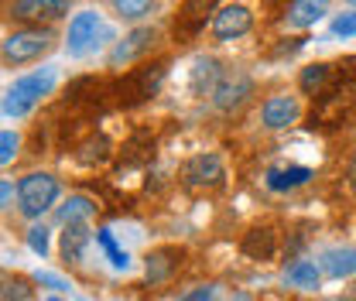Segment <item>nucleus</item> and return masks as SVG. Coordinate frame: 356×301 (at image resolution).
I'll return each instance as SVG.
<instances>
[{
    "mask_svg": "<svg viewBox=\"0 0 356 301\" xmlns=\"http://www.w3.org/2000/svg\"><path fill=\"white\" fill-rule=\"evenodd\" d=\"M58 83V76H55V69H38V72H31V76H21V79H14L7 92H3V117L7 120H21V117H28L38 103H42L44 96L55 89Z\"/></svg>",
    "mask_w": 356,
    "mask_h": 301,
    "instance_id": "1",
    "label": "nucleus"
},
{
    "mask_svg": "<svg viewBox=\"0 0 356 301\" xmlns=\"http://www.w3.org/2000/svg\"><path fill=\"white\" fill-rule=\"evenodd\" d=\"M58 35L51 28H17L10 31L3 44H0V58L7 69H21V65H31V62H42L44 55L55 48Z\"/></svg>",
    "mask_w": 356,
    "mask_h": 301,
    "instance_id": "2",
    "label": "nucleus"
},
{
    "mask_svg": "<svg viewBox=\"0 0 356 301\" xmlns=\"http://www.w3.org/2000/svg\"><path fill=\"white\" fill-rule=\"evenodd\" d=\"M58 192H62V185H58L55 174H48V172L24 174L17 181V213L24 215V219H42L55 206Z\"/></svg>",
    "mask_w": 356,
    "mask_h": 301,
    "instance_id": "3",
    "label": "nucleus"
},
{
    "mask_svg": "<svg viewBox=\"0 0 356 301\" xmlns=\"http://www.w3.org/2000/svg\"><path fill=\"white\" fill-rule=\"evenodd\" d=\"M161 83H165V58H158V62H144V65H137V69H127V72H124V79L117 83V96H120L124 106H134V103L151 99V96L161 89Z\"/></svg>",
    "mask_w": 356,
    "mask_h": 301,
    "instance_id": "4",
    "label": "nucleus"
},
{
    "mask_svg": "<svg viewBox=\"0 0 356 301\" xmlns=\"http://www.w3.org/2000/svg\"><path fill=\"white\" fill-rule=\"evenodd\" d=\"M158 42H161V31L151 28V24H140V28H134V31L124 35V42H117L113 48H110L106 65H110V69H120V65L131 69V65H137V62H144V58L158 48Z\"/></svg>",
    "mask_w": 356,
    "mask_h": 301,
    "instance_id": "5",
    "label": "nucleus"
},
{
    "mask_svg": "<svg viewBox=\"0 0 356 301\" xmlns=\"http://www.w3.org/2000/svg\"><path fill=\"white\" fill-rule=\"evenodd\" d=\"M226 181V168H222V158L216 151H202V154H192L185 165H181V185L192 188V192H213Z\"/></svg>",
    "mask_w": 356,
    "mask_h": 301,
    "instance_id": "6",
    "label": "nucleus"
},
{
    "mask_svg": "<svg viewBox=\"0 0 356 301\" xmlns=\"http://www.w3.org/2000/svg\"><path fill=\"white\" fill-rule=\"evenodd\" d=\"M72 0H10L7 14L24 28H51L69 14Z\"/></svg>",
    "mask_w": 356,
    "mask_h": 301,
    "instance_id": "7",
    "label": "nucleus"
},
{
    "mask_svg": "<svg viewBox=\"0 0 356 301\" xmlns=\"http://www.w3.org/2000/svg\"><path fill=\"white\" fill-rule=\"evenodd\" d=\"M216 10H220V0H181L175 14V42L178 44L195 42L206 31V21L213 24Z\"/></svg>",
    "mask_w": 356,
    "mask_h": 301,
    "instance_id": "8",
    "label": "nucleus"
},
{
    "mask_svg": "<svg viewBox=\"0 0 356 301\" xmlns=\"http://www.w3.org/2000/svg\"><path fill=\"white\" fill-rule=\"evenodd\" d=\"M250 96H254L250 72H243V69H226L216 92H213V106H216L220 113H233V110H240Z\"/></svg>",
    "mask_w": 356,
    "mask_h": 301,
    "instance_id": "9",
    "label": "nucleus"
},
{
    "mask_svg": "<svg viewBox=\"0 0 356 301\" xmlns=\"http://www.w3.org/2000/svg\"><path fill=\"white\" fill-rule=\"evenodd\" d=\"M103 31V17L99 10H79L72 21H69V31H65V51L72 58H83L96 48V38Z\"/></svg>",
    "mask_w": 356,
    "mask_h": 301,
    "instance_id": "10",
    "label": "nucleus"
},
{
    "mask_svg": "<svg viewBox=\"0 0 356 301\" xmlns=\"http://www.w3.org/2000/svg\"><path fill=\"white\" fill-rule=\"evenodd\" d=\"M181 260H185V250L175 247V243H165V247H154L144 254V281L151 288H161L181 270Z\"/></svg>",
    "mask_w": 356,
    "mask_h": 301,
    "instance_id": "11",
    "label": "nucleus"
},
{
    "mask_svg": "<svg viewBox=\"0 0 356 301\" xmlns=\"http://www.w3.org/2000/svg\"><path fill=\"white\" fill-rule=\"evenodd\" d=\"M254 28V10L247 3H222L209 24L213 38L216 42H233V38H243L247 31Z\"/></svg>",
    "mask_w": 356,
    "mask_h": 301,
    "instance_id": "12",
    "label": "nucleus"
},
{
    "mask_svg": "<svg viewBox=\"0 0 356 301\" xmlns=\"http://www.w3.org/2000/svg\"><path fill=\"white\" fill-rule=\"evenodd\" d=\"M298 117H302V103H298V96H291V92H274V96H267L264 106H261V124H264L267 130L295 127Z\"/></svg>",
    "mask_w": 356,
    "mask_h": 301,
    "instance_id": "13",
    "label": "nucleus"
},
{
    "mask_svg": "<svg viewBox=\"0 0 356 301\" xmlns=\"http://www.w3.org/2000/svg\"><path fill=\"white\" fill-rule=\"evenodd\" d=\"M222 72H226V69L220 65V58L199 55V58L192 62V69H188V89H192V96H213L216 86H220Z\"/></svg>",
    "mask_w": 356,
    "mask_h": 301,
    "instance_id": "14",
    "label": "nucleus"
},
{
    "mask_svg": "<svg viewBox=\"0 0 356 301\" xmlns=\"http://www.w3.org/2000/svg\"><path fill=\"white\" fill-rule=\"evenodd\" d=\"M329 14V0H291L284 10V24L295 31H309Z\"/></svg>",
    "mask_w": 356,
    "mask_h": 301,
    "instance_id": "15",
    "label": "nucleus"
},
{
    "mask_svg": "<svg viewBox=\"0 0 356 301\" xmlns=\"http://www.w3.org/2000/svg\"><path fill=\"white\" fill-rule=\"evenodd\" d=\"M312 178H315V172L305 165H274V168H267L264 185L270 192H295V188L309 185Z\"/></svg>",
    "mask_w": 356,
    "mask_h": 301,
    "instance_id": "16",
    "label": "nucleus"
},
{
    "mask_svg": "<svg viewBox=\"0 0 356 301\" xmlns=\"http://www.w3.org/2000/svg\"><path fill=\"white\" fill-rule=\"evenodd\" d=\"M89 243H92V233H89L86 222H72V226H65L62 229V240H58V254H62V260L65 263H83V257H86Z\"/></svg>",
    "mask_w": 356,
    "mask_h": 301,
    "instance_id": "17",
    "label": "nucleus"
},
{
    "mask_svg": "<svg viewBox=\"0 0 356 301\" xmlns=\"http://www.w3.org/2000/svg\"><path fill=\"white\" fill-rule=\"evenodd\" d=\"M318 267H322V274L332 277V281L353 277L356 274V247H329V250H322Z\"/></svg>",
    "mask_w": 356,
    "mask_h": 301,
    "instance_id": "18",
    "label": "nucleus"
},
{
    "mask_svg": "<svg viewBox=\"0 0 356 301\" xmlns=\"http://www.w3.org/2000/svg\"><path fill=\"white\" fill-rule=\"evenodd\" d=\"M318 281H322L318 260L302 257V260H295V263H288V270H284V284H288V288H298V291H315Z\"/></svg>",
    "mask_w": 356,
    "mask_h": 301,
    "instance_id": "19",
    "label": "nucleus"
},
{
    "mask_svg": "<svg viewBox=\"0 0 356 301\" xmlns=\"http://www.w3.org/2000/svg\"><path fill=\"white\" fill-rule=\"evenodd\" d=\"M332 72H336V69H332L329 62H312V65H305V69H302L298 86H302V92H305V96H322V92L329 89Z\"/></svg>",
    "mask_w": 356,
    "mask_h": 301,
    "instance_id": "20",
    "label": "nucleus"
},
{
    "mask_svg": "<svg viewBox=\"0 0 356 301\" xmlns=\"http://www.w3.org/2000/svg\"><path fill=\"white\" fill-rule=\"evenodd\" d=\"M96 209H99V206H96L89 195H69V199L58 206V213L55 215H58L62 226H72V222H86V219H92Z\"/></svg>",
    "mask_w": 356,
    "mask_h": 301,
    "instance_id": "21",
    "label": "nucleus"
},
{
    "mask_svg": "<svg viewBox=\"0 0 356 301\" xmlns=\"http://www.w3.org/2000/svg\"><path fill=\"white\" fill-rule=\"evenodd\" d=\"M110 7H113V14H117L120 21L137 24V21L158 14V10H161V0H110Z\"/></svg>",
    "mask_w": 356,
    "mask_h": 301,
    "instance_id": "22",
    "label": "nucleus"
},
{
    "mask_svg": "<svg viewBox=\"0 0 356 301\" xmlns=\"http://www.w3.org/2000/svg\"><path fill=\"white\" fill-rule=\"evenodd\" d=\"M243 254H250V257H257V260H267L270 254H274V233L270 229H250L247 233V240H243Z\"/></svg>",
    "mask_w": 356,
    "mask_h": 301,
    "instance_id": "23",
    "label": "nucleus"
},
{
    "mask_svg": "<svg viewBox=\"0 0 356 301\" xmlns=\"http://www.w3.org/2000/svg\"><path fill=\"white\" fill-rule=\"evenodd\" d=\"M35 288L24 274H3V288H0V301H31Z\"/></svg>",
    "mask_w": 356,
    "mask_h": 301,
    "instance_id": "24",
    "label": "nucleus"
},
{
    "mask_svg": "<svg viewBox=\"0 0 356 301\" xmlns=\"http://www.w3.org/2000/svg\"><path fill=\"white\" fill-rule=\"evenodd\" d=\"M96 243L103 247V254H106V260L117 267V270H127L131 267V257H127V250H120L117 247V240H113V233L110 229H96Z\"/></svg>",
    "mask_w": 356,
    "mask_h": 301,
    "instance_id": "25",
    "label": "nucleus"
},
{
    "mask_svg": "<svg viewBox=\"0 0 356 301\" xmlns=\"http://www.w3.org/2000/svg\"><path fill=\"white\" fill-rule=\"evenodd\" d=\"M329 31H332V38H356V10L336 14L332 24H329Z\"/></svg>",
    "mask_w": 356,
    "mask_h": 301,
    "instance_id": "26",
    "label": "nucleus"
},
{
    "mask_svg": "<svg viewBox=\"0 0 356 301\" xmlns=\"http://www.w3.org/2000/svg\"><path fill=\"white\" fill-rule=\"evenodd\" d=\"M17 147H21V133L17 130H3L0 133V165H10L17 158Z\"/></svg>",
    "mask_w": 356,
    "mask_h": 301,
    "instance_id": "27",
    "label": "nucleus"
},
{
    "mask_svg": "<svg viewBox=\"0 0 356 301\" xmlns=\"http://www.w3.org/2000/svg\"><path fill=\"white\" fill-rule=\"evenodd\" d=\"M28 247H31V254H38V257L48 254V229H44V226H31V229H28Z\"/></svg>",
    "mask_w": 356,
    "mask_h": 301,
    "instance_id": "28",
    "label": "nucleus"
},
{
    "mask_svg": "<svg viewBox=\"0 0 356 301\" xmlns=\"http://www.w3.org/2000/svg\"><path fill=\"white\" fill-rule=\"evenodd\" d=\"M220 298V284H199L188 295H181V301H216Z\"/></svg>",
    "mask_w": 356,
    "mask_h": 301,
    "instance_id": "29",
    "label": "nucleus"
},
{
    "mask_svg": "<svg viewBox=\"0 0 356 301\" xmlns=\"http://www.w3.org/2000/svg\"><path fill=\"white\" fill-rule=\"evenodd\" d=\"M35 281H38V284H44V288H51V291H65V288H69V284H65L58 274H48V270H38V274H35Z\"/></svg>",
    "mask_w": 356,
    "mask_h": 301,
    "instance_id": "30",
    "label": "nucleus"
},
{
    "mask_svg": "<svg viewBox=\"0 0 356 301\" xmlns=\"http://www.w3.org/2000/svg\"><path fill=\"white\" fill-rule=\"evenodd\" d=\"M10 195H14V185L3 181V185H0V202H3V209H10Z\"/></svg>",
    "mask_w": 356,
    "mask_h": 301,
    "instance_id": "31",
    "label": "nucleus"
},
{
    "mask_svg": "<svg viewBox=\"0 0 356 301\" xmlns=\"http://www.w3.org/2000/svg\"><path fill=\"white\" fill-rule=\"evenodd\" d=\"M226 301H254V295H247V291H233Z\"/></svg>",
    "mask_w": 356,
    "mask_h": 301,
    "instance_id": "32",
    "label": "nucleus"
},
{
    "mask_svg": "<svg viewBox=\"0 0 356 301\" xmlns=\"http://www.w3.org/2000/svg\"><path fill=\"white\" fill-rule=\"evenodd\" d=\"M350 178H353V188H356V161H353V168H350Z\"/></svg>",
    "mask_w": 356,
    "mask_h": 301,
    "instance_id": "33",
    "label": "nucleus"
},
{
    "mask_svg": "<svg viewBox=\"0 0 356 301\" xmlns=\"http://www.w3.org/2000/svg\"><path fill=\"white\" fill-rule=\"evenodd\" d=\"M343 3H350V7H353V10H356V0H343Z\"/></svg>",
    "mask_w": 356,
    "mask_h": 301,
    "instance_id": "34",
    "label": "nucleus"
},
{
    "mask_svg": "<svg viewBox=\"0 0 356 301\" xmlns=\"http://www.w3.org/2000/svg\"><path fill=\"white\" fill-rule=\"evenodd\" d=\"M44 301H65V298H44Z\"/></svg>",
    "mask_w": 356,
    "mask_h": 301,
    "instance_id": "35",
    "label": "nucleus"
},
{
    "mask_svg": "<svg viewBox=\"0 0 356 301\" xmlns=\"http://www.w3.org/2000/svg\"><path fill=\"white\" fill-rule=\"evenodd\" d=\"M353 130H356V127H353Z\"/></svg>",
    "mask_w": 356,
    "mask_h": 301,
    "instance_id": "36",
    "label": "nucleus"
}]
</instances>
